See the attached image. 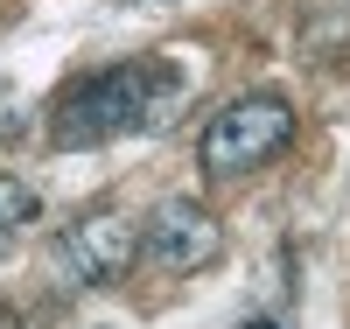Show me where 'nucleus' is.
Returning a JSON list of instances; mask_svg holds the SVG:
<instances>
[{
  "label": "nucleus",
  "instance_id": "f257e3e1",
  "mask_svg": "<svg viewBox=\"0 0 350 329\" xmlns=\"http://www.w3.org/2000/svg\"><path fill=\"white\" fill-rule=\"evenodd\" d=\"M175 98H183V77L161 70V64H112V70H92L77 77L64 98L49 105V140L77 155V147H105L120 133H140V127H168Z\"/></svg>",
  "mask_w": 350,
  "mask_h": 329
},
{
  "label": "nucleus",
  "instance_id": "f03ea898",
  "mask_svg": "<svg viewBox=\"0 0 350 329\" xmlns=\"http://www.w3.org/2000/svg\"><path fill=\"white\" fill-rule=\"evenodd\" d=\"M287 140H295V105H287L280 92H245L224 112H211V127H203V140H196V161L211 175H245L259 161H273Z\"/></svg>",
  "mask_w": 350,
  "mask_h": 329
},
{
  "label": "nucleus",
  "instance_id": "7ed1b4c3",
  "mask_svg": "<svg viewBox=\"0 0 350 329\" xmlns=\"http://www.w3.org/2000/svg\"><path fill=\"white\" fill-rule=\"evenodd\" d=\"M133 259H140V224L120 218V211H92V218H77L56 238V266L70 274V287H105Z\"/></svg>",
  "mask_w": 350,
  "mask_h": 329
},
{
  "label": "nucleus",
  "instance_id": "20e7f679",
  "mask_svg": "<svg viewBox=\"0 0 350 329\" xmlns=\"http://www.w3.org/2000/svg\"><path fill=\"white\" fill-rule=\"evenodd\" d=\"M140 252H148L161 274H196L224 252V224L203 211L196 196H168L161 211L140 224Z\"/></svg>",
  "mask_w": 350,
  "mask_h": 329
},
{
  "label": "nucleus",
  "instance_id": "39448f33",
  "mask_svg": "<svg viewBox=\"0 0 350 329\" xmlns=\"http://www.w3.org/2000/svg\"><path fill=\"white\" fill-rule=\"evenodd\" d=\"M28 218H36V189H28L21 175H0V224H8V231H21Z\"/></svg>",
  "mask_w": 350,
  "mask_h": 329
},
{
  "label": "nucleus",
  "instance_id": "423d86ee",
  "mask_svg": "<svg viewBox=\"0 0 350 329\" xmlns=\"http://www.w3.org/2000/svg\"><path fill=\"white\" fill-rule=\"evenodd\" d=\"M0 329H21V315H14V308H8V302H0Z\"/></svg>",
  "mask_w": 350,
  "mask_h": 329
},
{
  "label": "nucleus",
  "instance_id": "0eeeda50",
  "mask_svg": "<svg viewBox=\"0 0 350 329\" xmlns=\"http://www.w3.org/2000/svg\"><path fill=\"white\" fill-rule=\"evenodd\" d=\"M8 252H14V231H8V224H0V259H8Z\"/></svg>",
  "mask_w": 350,
  "mask_h": 329
},
{
  "label": "nucleus",
  "instance_id": "6e6552de",
  "mask_svg": "<svg viewBox=\"0 0 350 329\" xmlns=\"http://www.w3.org/2000/svg\"><path fill=\"white\" fill-rule=\"evenodd\" d=\"M133 8H154V0H133Z\"/></svg>",
  "mask_w": 350,
  "mask_h": 329
}]
</instances>
